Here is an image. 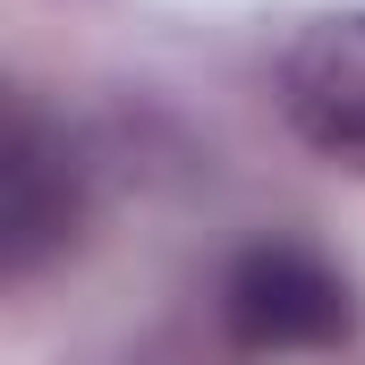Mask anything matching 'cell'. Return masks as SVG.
<instances>
[{"mask_svg": "<svg viewBox=\"0 0 365 365\" xmlns=\"http://www.w3.org/2000/svg\"><path fill=\"white\" fill-rule=\"evenodd\" d=\"M221 331L238 349H349L357 340V289L331 255H314L306 238H255L230 272H221Z\"/></svg>", "mask_w": 365, "mask_h": 365, "instance_id": "6da1fadb", "label": "cell"}, {"mask_svg": "<svg viewBox=\"0 0 365 365\" xmlns=\"http://www.w3.org/2000/svg\"><path fill=\"white\" fill-rule=\"evenodd\" d=\"M86 195L93 179L77 136L34 93H17L0 128V280H34L43 264H60L86 230Z\"/></svg>", "mask_w": 365, "mask_h": 365, "instance_id": "7a4b0ae2", "label": "cell"}, {"mask_svg": "<svg viewBox=\"0 0 365 365\" xmlns=\"http://www.w3.org/2000/svg\"><path fill=\"white\" fill-rule=\"evenodd\" d=\"M272 102L306 153L365 179V9H323L289 34L272 68Z\"/></svg>", "mask_w": 365, "mask_h": 365, "instance_id": "3957f363", "label": "cell"}]
</instances>
